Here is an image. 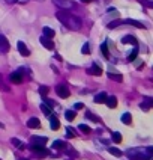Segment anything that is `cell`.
<instances>
[{
    "instance_id": "obj_26",
    "label": "cell",
    "mask_w": 153,
    "mask_h": 160,
    "mask_svg": "<svg viewBox=\"0 0 153 160\" xmlns=\"http://www.w3.org/2000/svg\"><path fill=\"white\" fill-rule=\"evenodd\" d=\"M111 138H113V140L116 142V144H120V142H122V135H120L119 131H114L113 135H111Z\"/></svg>"
},
{
    "instance_id": "obj_15",
    "label": "cell",
    "mask_w": 153,
    "mask_h": 160,
    "mask_svg": "<svg viewBox=\"0 0 153 160\" xmlns=\"http://www.w3.org/2000/svg\"><path fill=\"white\" fill-rule=\"evenodd\" d=\"M123 24H131V26H135V27H138V29H146V26L140 21H137V20H125Z\"/></svg>"
},
{
    "instance_id": "obj_41",
    "label": "cell",
    "mask_w": 153,
    "mask_h": 160,
    "mask_svg": "<svg viewBox=\"0 0 153 160\" xmlns=\"http://www.w3.org/2000/svg\"><path fill=\"white\" fill-rule=\"evenodd\" d=\"M152 159H153V157H152Z\"/></svg>"
},
{
    "instance_id": "obj_20",
    "label": "cell",
    "mask_w": 153,
    "mask_h": 160,
    "mask_svg": "<svg viewBox=\"0 0 153 160\" xmlns=\"http://www.w3.org/2000/svg\"><path fill=\"white\" fill-rule=\"evenodd\" d=\"M65 147H66V144H65L63 140H54V142H53V148H54V149H63Z\"/></svg>"
},
{
    "instance_id": "obj_28",
    "label": "cell",
    "mask_w": 153,
    "mask_h": 160,
    "mask_svg": "<svg viewBox=\"0 0 153 160\" xmlns=\"http://www.w3.org/2000/svg\"><path fill=\"white\" fill-rule=\"evenodd\" d=\"M78 130L83 131V133H90V131H92V128H90L89 126H86V124H80V126H78Z\"/></svg>"
},
{
    "instance_id": "obj_33",
    "label": "cell",
    "mask_w": 153,
    "mask_h": 160,
    "mask_svg": "<svg viewBox=\"0 0 153 160\" xmlns=\"http://www.w3.org/2000/svg\"><path fill=\"white\" fill-rule=\"evenodd\" d=\"M12 144H14L17 148H20V149H23V148H24V144H23L21 140H18V139H12Z\"/></svg>"
},
{
    "instance_id": "obj_38",
    "label": "cell",
    "mask_w": 153,
    "mask_h": 160,
    "mask_svg": "<svg viewBox=\"0 0 153 160\" xmlns=\"http://www.w3.org/2000/svg\"><path fill=\"white\" fill-rule=\"evenodd\" d=\"M81 2H83V3H90L92 0H81Z\"/></svg>"
},
{
    "instance_id": "obj_39",
    "label": "cell",
    "mask_w": 153,
    "mask_h": 160,
    "mask_svg": "<svg viewBox=\"0 0 153 160\" xmlns=\"http://www.w3.org/2000/svg\"><path fill=\"white\" fill-rule=\"evenodd\" d=\"M0 83H2V74H0Z\"/></svg>"
},
{
    "instance_id": "obj_37",
    "label": "cell",
    "mask_w": 153,
    "mask_h": 160,
    "mask_svg": "<svg viewBox=\"0 0 153 160\" xmlns=\"http://www.w3.org/2000/svg\"><path fill=\"white\" fill-rule=\"evenodd\" d=\"M144 101H146V103L150 106V107H153V98H152V97H146V98H144Z\"/></svg>"
},
{
    "instance_id": "obj_24",
    "label": "cell",
    "mask_w": 153,
    "mask_h": 160,
    "mask_svg": "<svg viewBox=\"0 0 153 160\" xmlns=\"http://www.w3.org/2000/svg\"><path fill=\"white\" fill-rule=\"evenodd\" d=\"M86 118L92 119L93 122H99V121H101V119H99V116H96V115H93V113L90 112V110H87V112H86Z\"/></svg>"
},
{
    "instance_id": "obj_11",
    "label": "cell",
    "mask_w": 153,
    "mask_h": 160,
    "mask_svg": "<svg viewBox=\"0 0 153 160\" xmlns=\"http://www.w3.org/2000/svg\"><path fill=\"white\" fill-rule=\"evenodd\" d=\"M27 127L29 128H39L41 127V121L36 116H33V118H30L29 121H27Z\"/></svg>"
},
{
    "instance_id": "obj_10",
    "label": "cell",
    "mask_w": 153,
    "mask_h": 160,
    "mask_svg": "<svg viewBox=\"0 0 153 160\" xmlns=\"http://www.w3.org/2000/svg\"><path fill=\"white\" fill-rule=\"evenodd\" d=\"M87 73L92 74V76H101V74H102V68L99 67V65H96V64H93L92 67L87 69Z\"/></svg>"
},
{
    "instance_id": "obj_4",
    "label": "cell",
    "mask_w": 153,
    "mask_h": 160,
    "mask_svg": "<svg viewBox=\"0 0 153 160\" xmlns=\"http://www.w3.org/2000/svg\"><path fill=\"white\" fill-rule=\"evenodd\" d=\"M54 5L59 6V9H72L74 8V3L71 0H53Z\"/></svg>"
},
{
    "instance_id": "obj_13",
    "label": "cell",
    "mask_w": 153,
    "mask_h": 160,
    "mask_svg": "<svg viewBox=\"0 0 153 160\" xmlns=\"http://www.w3.org/2000/svg\"><path fill=\"white\" fill-rule=\"evenodd\" d=\"M107 92H99L98 95H95V98H93V101L95 103H98V104H102V103H105L107 101Z\"/></svg>"
},
{
    "instance_id": "obj_12",
    "label": "cell",
    "mask_w": 153,
    "mask_h": 160,
    "mask_svg": "<svg viewBox=\"0 0 153 160\" xmlns=\"http://www.w3.org/2000/svg\"><path fill=\"white\" fill-rule=\"evenodd\" d=\"M50 127H51V130H59L60 128V122H59V119H57V116H54V115H50Z\"/></svg>"
},
{
    "instance_id": "obj_32",
    "label": "cell",
    "mask_w": 153,
    "mask_h": 160,
    "mask_svg": "<svg viewBox=\"0 0 153 160\" xmlns=\"http://www.w3.org/2000/svg\"><path fill=\"white\" fill-rule=\"evenodd\" d=\"M66 136L68 138H74L75 136V130L72 127H66Z\"/></svg>"
},
{
    "instance_id": "obj_34",
    "label": "cell",
    "mask_w": 153,
    "mask_h": 160,
    "mask_svg": "<svg viewBox=\"0 0 153 160\" xmlns=\"http://www.w3.org/2000/svg\"><path fill=\"white\" fill-rule=\"evenodd\" d=\"M140 3H143L144 6L152 8V9H153V2H152V0H140Z\"/></svg>"
},
{
    "instance_id": "obj_2",
    "label": "cell",
    "mask_w": 153,
    "mask_h": 160,
    "mask_svg": "<svg viewBox=\"0 0 153 160\" xmlns=\"http://www.w3.org/2000/svg\"><path fill=\"white\" fill-rule=\"evenodd\" d=\"M56 92H57V95L60 97V98H68L69 94H71V91H69V88H68L66 83L57 85V86H56Z\"/></svg>"
},
{
    "instance_id": "obj_29",
    "label": "cell",
    "mask_w": 153,
    "mask_h": 160,
    "mask_svg": "<svg viewBox=\"0 0 153 160\" xmlns=\"http://www.w3.org/2000/svg\"><path fill=\"white\" fill-rule=\"evenodd\" d=\"M48 92H50L48 86H41V88H39V94H41V97H47Z\"/></svg>"
},
{
    "instance_id": "obj_22",
    "label": "cell",
    "mask_w": 153,
    "mask_h": 160,
    "mask_svg": "<svg viewBox=\"0 0 153 160\" xmlns=\"http://www.w3.org/2000/svg\"><path fill=\"white\" fill-rule=\"evenodd\" d=\"M75 116H77V112H75V110H66V112H65V118H66L68 121H72Z\"/></svg>"
},
{
    "instance_id": "obj_5",
    "label": "cell",
    "mask_w": 153,
    "mask_h": 160,
    "mask_svg": "<svg viewBox=\"0 0 153 160\" xmlns=\"http://www.w3.org/2000/svg\"><path fill=\"white\" fill-rule=\"evenodd\" d=\"M39 42L47 50H54V47H56V46H54V42H53V39L51 38H47V36H41L39 38Z\"/></svg>"
},
{
    "instance_id": "obj_23",
    "label": "cell",
    "mask_w": 153,
    "mask_h": 160,
    "mask_svg": "<svg viewBox=\"0 0 153 160\" xmlns=\"http://www.w3.org/2000/svg\"><path fill=\"white\" fill-rule=\"evenodd\" d=\"M108 77H110L111 80H114V82H122L123 80L122 74H116V73H108Z\"/></svg>"
},
{
    "instance_id": "obj_21",
    "label": "cell",
    "mask_w": 153,
    "mask_h": 160,
    "mask_svg": "<svg viewBox=\"0 0 153 160\" xmlns=\"http://www.w3.org/2000/svg\"><path fill=\"white\" fill-rule=\"evenodd\" d=\"M108 153L113 154V156H116V157H120V156L123 154L122 151H120L119 148H116V147H110V148H108Z\"/></svg>"
},
{
    "instance_id": "obj_7",
    "label": "cell",
    "mask_w": 153,
    "mask_h": 160,
    "mask_svg": "<svg viewBox=\"0 0 153 160\" xmlns=\"http://www.w3.org/2000/svg\"><path fill=\"white\" fill-rule=\"evenodd\" d=\"M17 47H18V51H20V55H23L24 58L30 56V50L27 48V46H26L24 42H21V41H20V42L17 44Z\"/></svg>"
},
{
    "instance_id": "obj_40",
    "label": "cell",
    "mask_w": 153,
    "mask_h": 160,
    "mask_svg": "<svg viewBox=\"0 0 153 160\" xmlns=\"http://www.w3.org/2000/svg\"><path fill=\"white\" fill-rule=\"evenodd\" d=\"M0 160H2V159H0Z\"/></svg>"
},
{
    "instance_id": "obj_3",
    "label": "cell",
    "mask_w": 153,
    "mask_h": 160,
    "mask_svg": "<svg viewBox=\"0 0 153 160\" xmlns=\"http://www.w3.org/2000/svg\"><path fill=\"white\" fill-rule=\"evenodd\" d=\"M9 48H11V46H9L8 38L3 36V35H0V55H6L9 51Z\"/></svg>"
},
{
    "instance_id": "obj_17",
    "label": "cell",
    "mask_w": 153,
    "mask_h": 160,
    "mask_svg": "<svg viewBox=\"0 0 153 160\" xmlns=\"http://www.w3.org/2000/svg\"><path fill=\"white\" fill-rule=\"evenodd\" d=\"M122 122L126 124V126H131V122H132V116H131V113L129 112H125L122 115Z\"/></svg>"
},
{
    "instance_id": "obj_14",
    "label": "cell",
    "mask_w": 153,
    "mask_h": 160,
    "mask_svg": "<svg viewBox=\"0 0 153 160\" xmlns=\"http://www.w3.org/2000/svg\"><path fill=\"white\" fill-rule=\"evenodd\" d=\"M107 106H108V107H110V109H114L116 107V106H117V98H116V97L114 95H108L107 97Z\"/></svg>"
},
{
    "instance_id": "obj_42",
    "label": "cell",
    "mask_w": 153,
    "mask_h": 160,
    "mask_svg": "<svg viewBox=\"0 0 153 160\" xmlns=\"http://www.w3.org/2000/svg\"><path fill=\"white\" fill-rule=\"evenodd\" d=\"M24 160H26V159H24Z\"/></svg>"
},
{
    "instance_id": "obj_36",
    "label": "cell",
    "mask_w": 153,
    "mask_h": 160,
    "mask_svg": "<svg viewBox=\"0 0 153 160\" xmlns=\"http://www.w3.org/2000/svg\"><path fill=\"white\" fill-rule=\"evenodd\" d=\"M74 109L75 110H81V109H84V104L83 103H75L74 104Z\"/></svg>"
},
{
    "instance_id": "obj_16",
    "label": "cell",
    "mask_w": 153,
    "mask_h": 160,
    "mask_svg": "<svg viewBox=\"0 0 153 160\" xmlns=\"http://www.w3.org/2000/svg\"><path fill=\"white\" fill-rule=\"evenodd\" d=\"M41 110H42V113L45 115V116H50V115L53 113V110H51V106L45 104V103H42V104H41Z\"/></svg>"
},
{
    "instance_id": "obj_6",
    "label": "cell",
    "mask_w": 153,
    "mask_h": 160,
    "mask_svg": "<svg viewBox=\"0 0 153 160\" xmlns=\"http://www.w3.org/2000/svg\"><path fill=\"white\" fill-rule=\"evenodd\" d=\"M9 79H11V82L18 85L23 82V73L21 71H15V73H11V76H9Z\"/></svg>"
},
{
    "instance_id": "obj_25",
    "label": "cell",
    "mask_w": 153,
    "mask_h": 160,
    "mask_svg": "<svg viewBox=\"0 0 153 160\" xmlns=\"http://www.w3.org/2000/svg\"><path fill=\"white\" fill-rule=\"evenodd\" d=\"M137 56H138V48L135 47V48L132 50V53H131V55L128 56V60H129V62H134L135 59H137Z\"/></svg>"
},
{
    "instance_id": "obj_18",
    "label": "cell",
    "mask_w": 153,
    "mask_h": 160,
    "mask_svg": "<svg viewBox=\"0 0 153 160\" xmlns=\"http://www.w3.org/2000/svg\"><path fill=\"white\" fill-rule=\"evenodd\" d=\"M44 36H47V38H54V36H56V32H54L51 27H47V26H45V27H44Z\"/></svg>"
},
{
    "instance_id": "obj_9",
    "label": "cell",
    "mask_w": 153,
    "mask_h": 160,
    "mask_svg": "<svg viewBox=\"0 0 153 160\" xmlns=\"http://www.w3.org/2000/svg\"><path fill=\"white\" fill-rule=\"evenodd\" d=\"M47 138H44V136H32V139H30V142L33 145H44L45 147V144H47Z\"/></svg>"
},
{
    "instance_id": "obj_27",
    "label": "cell",
    "mask_w": 153,
    "mask_h": 160,
    "mask_svg": "<svg viewBox=\"0 0 153 160\" xmlns=\"http://www.w3.org/2000/svg\"><path fill=\"white\" fill-rule=\"evenodd\" d=\"M101 51H102V55L105 58H110V51H108V46H107V42H104L102 46H101Z\"/></svg>"
},
{
    "instance_id": "obj_35",
    "label": "cell",
    "mask_w": 153,
    "mask_h": 160,
    "mask_svg": "<svg viewBox=\"0 0 153 160\" xmlns=\"http://www.w3.org/2000/svg\"><path fill=\"white\" fill-rule=\"evenodd\" d=\"M42 100H44V103H45V104L51 106V107H53V106H56V103H54L53 100H50V98H47V97H42Z\"/></svg>"
},
{
    "instance_id": "obj_8",
    "label": "cell",
    "mask_w": 153,
    "mask_h": 160,
    "mask_svg": "<svg viewBox=\"0 0 153 160\" xmlns=\"http://www.w3.org/2000/svg\"><path fill=\"white\" fill-rule=\"evenodd\" d=\"M122 44H132V46L137 47L138 46V41H137V38H135L134 35H126V36L122 38Z\"/></svg>"
},
{
    "instance_id": "obj_19",
    "label": "cell",
    "mask_w": 153,
    "mask_h": 160,
    "mask_svg": "<svg viewBox=\"0 0 153 160\" xmlns=\"http://www.w3.org/2000/svg\"><path fill=\"white\" fill-rule=\"evenodd\" d=\"M48 154H50V151L47 148H42L41 151H36V153H35V156L38 157V159H44V157H47Z\"/></svg>"
},
{
    "instance_id": "obj_1",
    "label": "cell",
    "mask_w": 153,
    "mask_h": 160,
    "mask_svg": "<svg viewBox=\"0 0 153 160\" xmlns=\"http://www.w3.org/2000/svg\"><path fill=\"white\" fill-rule=\"evenodd\" d=\"M56 18L65 26V27H68L71 30H80L81 24H83V21H81L78 17H75L74 14H71L68 9H59L56 12Z\"/></svg>"
},
{
    "instance_id": "obj_31",
    "label": "cell",
    "mask_w": 153,
    "mask_h": 160,
    "mask_svg": "<svg viewBox=\"0 0 153 160\" xmlns=\"http://www.w3.org/2000/svg\"><path fill=\"white\" fill-rule=\"evenodd\" d=\"M120 24H123V21H122V20H116V21H111L110 24H108V29H114V27H117V26H120Z\"/></svg>"
},
{
    "instance_id": "obj_30",
    "label": "cell",
    "mask_w": 153,
    "mask_h": 160,
    "mask_svg": "<svg viewBox=\"0 0 153 160\" xmlns=\"http://www.w3.org/2000/svg\"><path fill=\"white\" fill-rule=\"evenodd\" d=\"M81 53H83V55H90V46H89V42H84V44H83Z\"/></svg>"
}]
</instances>
